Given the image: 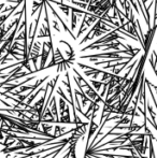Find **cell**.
I'll list each match as a JSON object with an SVG mask.
<instances>
[{
  "mask_svg": "<svg viewBox=\"0 0 157 158\" xmlns=\"http://www.w3.org/2000/svg\"><path fill=\"white\" fill-rule=\"evenodd\" d=\"M99 128V125L98 124L95 123V119H90V123H89V128H88V135H87V143L88 141L90 140V138H92V135H94L95 132H96L97 130H98Z\"/></svg>",
  "mask_w": 157,
  "mask_h": 158,
  "instance_id": "obj_1",
  "label": "cell"
},
{
  "mask_svg": "<svg viewBox=\"0 0 157 158\" xmlns=\"http://www.w3.org/2000/svg\"><path fill=\"white\" fill-rule=\"evenodd\" d=\"M142 127L143 125H139V124H136V123H130L129 127H127V130L129 131V132H134V131L140 130Z\"/></svg>",
  "mask_w": 157,
  "mask_h": 158,
  "instance_id": "obj_2",
  "label": "cell"
},
{
  "mask_svg": "<svg viewBox=\"0 0 157 158\" xmlns=\"http://www.w3.org/2000/svg\"><path fill=\"white\" fill-rule=\"evenodd\" d=\"M65 109H66V101L63 98H60L59 99V115L60 116H63L65 114Z\"/></svg>",
  "mask_w": 157,
  "mask_h": 158,
  "instance_id": "obj_3",
  "label": "cell"
},
{
  "mask_svg": "<svg viewBox=\"0 0 157 158\" xmlns=\"http://www.w3.org/2000/svg\"><path fill=\"white\" fill-rule=\"evenodd\" d=\"M90 83L94 85V89L96 90V92H98V90L100 89L101 86L103 85L102 82H97V81H95V80H92V81H90Z\"/></svg>",
  "mask_w": 157,
  "mask_h": 158,
  "instance_id": "obj_4",
  "label": "cell"
},
{
  "mask_svg": "<svg viewBox=\"0 0 157 158\" xmlns=\"http://www.w3.org/2000/svg\"><path fill=\"white\" fill-rule=\"evenodd\" d=\"M71 17H72V25H71V29L73 30L74 28H76V13H72V15H71Z\"/></svg>",
  "mask_w": 157,
  "mask_h": 158,
  "instance_id": "obj_5",
  "label": "cell"
},
{
  "mask_svg": "<svg viewBox=\"0 0 157 158\" xmlns=\"http://www.w3.org/2000/svg\"><path fill=\"white\" fill-rule=\"evenodd\" d=\"M141 1H142V3H145V2H147V0H141Z\"/></svg>",
  "mask_w": 157,
  "mask_h": 158,
  "instance_id": "obj_6",
  "label": "cell"
}]
</instances>
